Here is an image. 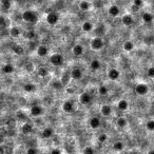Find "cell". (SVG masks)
Wrapping results in <instances>:
<instances>
[{"mask_svg":"<svg viewBox=\"0 0 154 154\" xmlns=\"http://www.w3.org/2000/svg\"><path fill=\"white\" fill-rule=\"evenodd\" d=\"M23 21L27 23H37L38 21V15L36 12L32 11V10H27L21 15Z\"/></svg>","mask_w":154,"mask_h":154,"instance_id":"1","label":"cell"},{"mask_svg":"<svg viewBox=\"0 0 154 154\" xmlns=\"http://www.w3.org/2000/svg\"><path fill=\"white\" fill-rule=\"evenodd\" d=\"M91 49L93 51H101L105 47V41L101 37H98V36H96V37H93L91 39Z\"/></svg>","mask_w":154,"mask_h":154,"instance_id":"2","label":"cell"},{"mask_svg":"<svg viewBox=\"0 0 154 154\" xmlns=\"http://www.w3.org/2000/svg\"><path fill=\"white\" fill-rule=\"evenodd\" d=\"M49 61L52 65L54 67H61V65L65 63V58H63V56L59 53H54L50 56Z\"/></svg>","mask_w":154,"mask_h":154,"instance_id":"3","label":"cell"},{"mask_svg":"<svg viewBox=\"0 0 154 154\" xmlns=\"http://www.w3.org/2000/svg\"><path fill=\"white\" fill-rule=\"evenodd\" d=\"M134 92L138 96H146L149 93V86L144 83H136L135 87H134Z\"/></svg>","mask_w":154,"mask_h":154,"instance_id":"4","label":"cell"},{"mask_svg":"<svg viewBox=\"0 0 154 154\" xmlns=\"http://www.w3.org/2000/svg\"><path fill=\"white\" fill-rule=\"evenodd\" d=\"M45 20L50 25H55L59 21V15L56 12H50L45 17Z\"/></svg>","mask_w":154,"mask_h":154,"instance_id":"5","label":"cell"},{"mask_svg":"<svg viewBox=\"0 0 154 154\" xmlns=\"http://www.w3.org/2000/svg\"><path fill=\"white\" fill-rule=\"evenodd\" d=\"M78 100H79V103H80L81 105L87 106V105H89V103H91L92 95L89 93V92H83V93H81L80 95H79Z\"/></svg>","mask_w":154,"mask_h":154,"instance_id":"6","label":"cell"},{"mask_svg":"<svg viewBox=\"0 0 154 154\" xmlns=\"http://www.w3.org/2000/svg\"><path fill=\"white\" fill-rule=\"evenodd\" d=\"M61 109H62L63 112L70 114L75 111V106H74V103L72 100H65L63 101L62 106H61Z\"/></svg>","mask_w":154,"mask_h":154,"instance_id":"7","label":"cell"},{"mask_svg":"<svg viewBox=\"0 0 154 154\" xmlns=\"http://www.w3.org/2000/svg\"><path fill=\"white\" fill-rule=\"evenodd\" d=\"M119 77H121V72H119L118 70L115 69V68L109 69V71H108V78H109L110 80L116 81L117 79H119Z\"/></svg>","mask_w":154,"mask_h":154,"instance_id":"8","label":"cell"},{"mask_svg":"<svg viewBox=\"0 0 154 154\" xmlns=\"http://www.w3.org/2000/svg\"><path fill=\"white\" fill-rule=\"evenodd\" d=\"M31 115L34 117H39L43 114V108L40 105H34L31 107Z\"/></svg>","mask_w":154,"mask_h":154,"instance_id":"9","label":"cell"},{"mask_svg":"<svg viewBox=\"0 0 154 154\" xmlns=\"http://www.w3.org/2000/svg\"><path fill=\"white\" fill-rule=\"evenodd\" d=\"M72 53H73V55L76 56V57L83 56V53H85V48H83V45H80V43H76V45H74L73 48H72Z\"/></svg>","mask_w":154,"mask_h":154,"instance_id":"10","label":"cell"},{"mask_svg":"<svg viewBox=\"0 0 154 154\" xmlns=\"http://www.w3.org/2000/svg\"><path fill=\"white\" fill-rule=\"evenodd\" d=\"M121 23L126 27H130L134 23V17L131 14H125L123 16H121Z\"/></svg>","mask_w":154,"mask_h":154,"instance_id":"11","label":"cell"},{"mask_svg":"<svg viewBox=\"0 0 154 154\" xmlns=\"http://www.w3.org/2000/svg\"><path fill=\"white\" fill-rule=\"evenodd\" d=\"M89 126L93 130H96V129H98V128H100V126H101L100 118H99V117H97V116L91 117V118H90V121H89Z\"/></svg>","mask_w":154,"mask_h":154,"instance_id":"12","label":"cell"},{"mask_svg":"<svg viewBox=\"0 0 154 154\" xmlns=\"http://www.w3.org/2000/svg\"><path fill=\"white\" fill-rule=\"evenodd\" d=\"M83 73L80 68H74L71 71V77L74 80H80V79L83 78Z\"/></svg>","mask_w":154,"mask_h":154,"instance_id":"13","label":"cell"},{"mask_svg":"<svg viewBox=\"0 0 154 154\" xmlns=\"http://www.w3.org/2000/svg\"><path fill=\"white\" fill-rule=\"evenodd\" d=\"M36 54H37L39 57H47V56L49 55V49H48V47H45V45H41L37 48Z\"/></svg>","mask_w":154,"mask_h":154,"instance_id":"14","label":"cell"},{"mask_svg":"<svg viewBox=\"0 0 154 154\" xmlns=\"http://www.w3.org/2000/svg\"><path fill=\"white\" fill-rule=\"evenodd\" d=\"M1 71H2L3 74H7V75H11L15 72V67L11 63H5V65H2L1 68Z\"/></svg>","mask_w":154,"mask_h":154,"instance_id":"15","label":"cell"},{"mask_svg":"<svg viewBox=\"0 0 154 154\" xmlns=\"http://www.w3.org/2000/svg\"><path fill=\"white\" fill-rule=\"evenodd\" d=\"M108 13H109V15L111 16V17H117V16L119 15V13H121V10H119L118 5H110L109 9H108Z\"/></svg>","mask_w":154,"mask_h":154,"instance_id":"16","label":"cell"},{"mask_svg":"<svg viewBox=\"0 0 154 154\" xmlns=\"http://www.w3.org/2000/svg\"><path fill=\"white\" fill-rule=\"evenodd\" d=\"M53 134H54V130L52 129L51 127H47L41 131V137L45 139L51 138V137L53 136Z\"/></svg>","mask_w":154,"mask_h":154,"instance_id":"17","label":"cell"},{"mask_svg":"<svg viewBox=\"0 0 154 154\" xmlns=\"http://www.w3.org/2000/svg\"><path fill=\"white\" fill-rule=\"evenodd\" d=\"M117 109L121 112L128 111V109H129V103H128V100H126V99H121V100L117 103Z\"/></svg>","mask_w":154,"mask_h":154,"instance_id":"18","label":"cell"},{"mask_svg":"<svg viewBox=\"0 0 154 154\" xmlns=\"http://www.w3.org/2000/svg\"><path fill=\"white\" fill-rule=\"evenodd\" d=\"M100 113L103 116H110L112 114V108L109 105H103L100 107Z\"/></svg>","mask_w":154,"mask_h":154,"instance_id":"19","label":"cell"},{"mask_svg":"<svg viewBox=\"0 0 154 154\" xmlns=\"http://www.w3.org/2000/svg\"><path fill=\"white\" fill-rule=\"evenodd\" d=\"M78 7L80 11L83 12H88L90 9H91V3L89 2V1H87V0H81L80 2H79L78 4Z\"/></svg>","mask_w":154,"mask_h":154,"instance_id":"20","label":"cell"},{"mask_svg":"<svg viewBox=\"0 0 154 154\" xmlns=\"http://www.w3.org/2000/svg\"><path fill=\"white\" fill-rule=\"evenodd\" d=\"M9 34H10V36H11L12 38H18L19 36L21 35V31H20V29H19V28L12 27L11 29H10V31H9Z\"/></svg>","mask_w":154,"mask_h":154,"instance_id":"21","label":"cell"},{"mask_svg":"<svg viewBox=\"0 0 154 154\" xmlns=\"http://www.w3.org/2000/svg\"><path fill=\"white\" fill-rule=\"evenodd\" d=\"M141 19H143V21L145 23L149 25V23H151L153 21V15L151 13H149V12H144L143 15H141Z\"/></svg>","mask_w":154,"mask_h":154,"instance_id":"22","label":"cell"},{"mask_svg":"<svg viewBox=\"0 0 154 154\" xmlns=\"http://www.w3.org/2000/svg\"><path fill=\"white\" fill-rule=\"evenodd\" d=\"M123 51H125V52H132L134 50V48H135V45H134L133 41L127 40V41H125V42H123Z\"/></svg>","mask_w":154,"mask_h":154,"instance_id":"23","label":"cell"},{"mask_svg":"<svg viewBox=\"0 0 154 154\" xmlns=\"http://www.w3.org/2000/svg\"><path fill=\"white\" fill-rule=\"evenodd\" d=\"M81 29H83V31L86 32V33H90V32L93 31L94 25L93 23L90 22V21H85V22L83 23V25H81Z\"/></svg>","mask_w":154,"mask_h":154,"instance_id":"24","label":"cell"},{"mask_svg":"<svg viewBox=\"0 0 154 154\" xmlns=\"http://www.w3.org/2000/svg\"><path fill=\"white\" fill-rule=\"evenodd\" d=\"M90 68H91V70H93V71H98L101 68L100 60H98V59H93V60L90 62Z\"/></svg>","mask_w":154,"mask_h":154,"instance_id":"25","label":"cell"},{"mask_svg":"<svg viewBox=\"0 0 154 154\" xmlns=\"http://www.w3.org/2000/svg\"><path fill=\"white\" fill-rule=\"evenodd\" d=\"M116 125L118 128H121V129H123V128H126L128 126V121L126 117L121 116V117H118L116 121Z\"/></svg>","mask_w":154,"mask_h":154,"instance_id":"26","label":"cell"},{"mask_svg":"<svg viewBox=\"0 0 154 154\" xmlns=\"http://www.w3.org/2000/svg\"><path fill=\"white\" fill-rule=\"evenodd\" d=\"M113 149L115 150V151H117V152L123 151V150L125 149V144H123V141H115V143L113 144Z\"/></svg>","mask_w":154,"mask_h":154,"instance_id":"27","label":"cell"},{"mask_svg":"<svg viewBox=\"0 0 154 154\" xmlns=\"http://www.w3.org/2000/svg\"><path fill=\"white\" fill-rule=\"evenodd\" d=\"M21 131H22L23 134L31 133V132L33 131V126H32L31 123H25V125L22 126V128H21Z\"/></svg>","mask_w":154,"mask_h":154,"instance_id":"28","label":"cell"},{"mask_svg":"<svg viewBox=\"0 0 154 154\" xmlns=\"http://www.w3.org/2000/svg\"><path fill=\"white\" fill-rule=\"evenodd\" d=\"M98 93H99V95H100V96H107L108 94H109V88H108L107 86H105V85L99 86Z\"/></svg>","mask_w":154,"mask_h":154,"instance_id":"29","label":"cell"},{"mask_svg":"<svg viewBox=\"0 0 154 154\" xmlns=\"http://www.w3.org/2000/svg\"><path fill=\"white\" fill-rule=\"evenodd\" d=\"M23 90H25V92H28V93H32V92H34L36 90V86L34 85V83H25V86H23Z\"/></svg>","mask_w":154,"mask_h":154,"instance_id":"30","label":"cell"},{"mask_svg":"<svg viewBox=\"0 0 154 154\" xmlns=\"http://www.w3.org/2000/svg\"><path fill=\"white\" fill-rule=\"evenodd\" d=\"M38 75L40 77H47L49 75V69L45 67H40L38 69Z\"/></svg>","mask_w":154,"mask_h":154,"instance_id":"31","label":"cell"},{"mask_svg":"<svg viewBox=\"0 0 154 154\" xmlns=\"http://www.w3.org/2000/svg\"><path fill=\"white\" fill-rule=\"evenodd\" d=\"M13 51L14 53L17 54V55H22V54L25 53V49H23V47L20 45H16L15 47L13 48Z\"/></svg>","mask_w":154,"mask_h":154,"instance_id":"32","label":"cell"},{"mask_svg":"<svg viewBox=\"0 0 154 154\" xmlns=\"http://www.w3.org/2000/svg\"><path fill=\"white\" fill-rule=\"evenodd\" d=\"M146 129L150 132H153L154 131V121L153 119H150L146 123Z\"/></svg>","mask_w":154,"mask_h":154,"instance_id":"33","label":"cell"},{"mask_svg":"<svg viewBox=\"0 0 154 154\" xmlns=\"http://www.w3.org/2000/svg\"><path fill=\"white\" fill-rule=\"evenodd\" d=\"M0 2H1V7L3 9H10L11 7V0H0Z\"/></svg>","mask_w":154,"mask_h":154,"instance_id":"34","label":"cell"},{"mask_svg":"<svg viewBox=\"0 0 154 154\" xmlns=\"http://www.w3.org/2000/svg\"><path fill=\"white\" fill-rule=\"evenodd\" d=\"M83 154H95V151H94V149L91 146H88V147H86L83 149Z\"/></svg>","mask_w":154,"mask_h":154,"instance_id":"35","label":"cell"},{"mask_svg":"<svg viewBox=\"0 0 154 154\" xmlns=\"http://www.w3.org/2000/svg\"><path fill=\"white\" fill-rule=\"evenodd\" d=\"M147 76L149 78H154V67H149L147 69Z\"/></svg>","mask_w":154,"mask_h":154,"instance_id":"36","label":"cell"},{"mask_svg":"<svg viewBox=\"0 0 154 154\" xmlns=\"http://www.w3.org/2000/svg\"><path fill=\"white\" fill-rule=\"evenodd\" d=\"M107 141H108V135L106 133H101L100 135L98 136V141H99V143L103 144V143H106Z\"/></svg>","mask_w":154,"mask_h":154,"instance_id":"37","label":"cell"},{"mask_svg":"<svg viewBox=\"0 0 154 154\" xmlns=\"http://www.w3.org/2000/svg\"><path fill=\"white\" fill-rule=\"evenodd\" d=\"M27 154H38V149L36 147H29L27 149Z\"/></svg>","mask_w":154,"mask_h":154,"instance_id":"38","label":"cell"},{"mask_svg":"<svg viewBox=\"0 0 154 154\" xmlns=\"http://www.w3.org/2000/svg\"><path fill=\"white\" fill-rule=\"evenodd\" d=\"M144 4V1L143 0H133V5L134 7H141Z\"/></svg>","mask_w":154,"mask_h":154,"instance_id":"39","label":"cell"},{"mask_svg":"<svg viewBox=\"0 0 154 154\" xmlns=\"http://www.w3.org/2000/svg\"><path fill=\"white\" fill-rule=\"evenodd\" d=\"M51 154H61V151L58 148H54V149H52Z\"/></svg>","mask_w":154,"mask_h":154,"instance_id":"40","label":"cell"},{"mask_svg":"<svg viewBox=\"0 0 154 154\" xmlns=\"http://www.w3.org/2000/svg\"><path fill=\"white\" fill-rule=\"evenodd\" d=\"M53 87H56L57 89H59V88H61V85H60V83H53Z\"/></svg>","mask_w":154,"mask_h":154,"instance_id":"41","label":"cell"},{"mask_svg":"<svg viewBox=\"0 0 154 154\" xmlns=\"http://www.w3.org/2000/svg\"><path fill=\"white\" fill-rule=\"evenodd\" d=\"M147 154H154V150H150V151L148 152Z\"/></svg>","mask_w":154,"mask_h":154,"instance_id":"42","label":"cell"},{"mask_svg":"<svg viewBox=\"0 0 154 154\" xmlns=\"http://www.w3.org/2000/svg\"><path fill=\"white\" fill-rule=\"evenodd\" d=\"M152 107H153V109H154V101L152 103Z\"/></svg>","mask_w":154,"mask_h":154,"instance_id":"43","label":"cell"},{"mask_svg":"<svg viewBox=\"0 0 154 154\" xmlns=\"http://www.w3.org/2000/svg\"><path fill=\"white\" fill-rule=\"evenodd\" d=\"M153 42H154V38H153Z\"/></svg>","mask_w":154,"mask_h":154,"instance_id":"44","label":"cell"},{"mask_svg":"<svg viewBox=\"0 0 154 154\" xmlns=\"http://www.w3.org/2000/svg\"><path fill=\"white\" fill-rule=\"evenodd\" d=\"M136 154H139V153H136Z\"/></svg>","mask_w":154,"mask_h":154,"instance_id":"45","label":"cell"}]
</instances>
